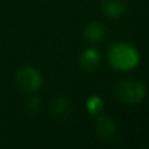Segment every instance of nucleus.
I'll return each instance as SVG.
<instances>
[{"instance_id": "nucleus-1", "label": "nucleus", "mask_w": 149, "mask_h": 149, "mask_svg": "<svg viewBox=\"0 0 149 149\" xmlns=\"http://www.w3.org/2000/svg\"><path fill=\"white\" fill-rule=\"evenodd\" d=\"M107 62L114 70L128 72L137 67L140 62V55L132 45L127 42H116L109 49Z\"/></svg>"}, {"instance_id": "nucleus-10", "label": "nucleus", "mask_w": 149, "mask_h": 149, "mask_svg": "<svg viewBox=\"0 0 149 149\" xmlns=\"http://www.w3.org/2000/svg\"><path fill=\"white\" fill-rule=\"evenodd\" d=\"M28 107H29V110L34 111V113L39 111V109H41V101L37 100V98H31L28 102Z\"/></svg>"}, {"instance_id": "nucleus-9", "label": "nucleus", "mask_w": 149, "mask_h": 149, "mask_svg": "<svg viewBox=\"0 0 149 149\" xmlns=\"http://www.w3.org/2000/svg\"><path fill=\"white\" fill-rule=\"evenodd\" d=\"M85 107H86V111L93 116H97L102 113L103 110V100L100 97V95H90L86 100V103H85Z\"/></svg>"}, {"instance_id": "nucleus-7", "label": "nucleus", "mask_w": 149, "mask_h": 149, "mask_svg": "<svg viewBox=\"0 0 149 149\" xmlns=\"http://www.w3.org/2000/svg\"><path fill=\"white\" fill-rule=\"evenodd\" d=\"M127 5L124 0H103L102 12L110 18H119L126 13Z\"/></svg>"}, {"instance_id": "nucleus-2", "label": "nucleus", "mask_w": 149, "mask_h": 149, "mask_svg": "<svg viewBox=\"0 0 149 149\" xmlns=\"http://www.w3.org/2000/svg\"><path fill=\"white\" fill-rule=\"evenodd\" d=\"M115 97L126 105H136L140 103L147 95V88L144 84L136 80H124L116 84Z\"/></svg>"}, {"instance_id": "nucleus-8", "label": "nucleus", "mask_w": 149, "mask_h": 149, "mask_svg": "<svg viewBox=\"0 0 149 149\" xmlns=\"http://www.w3.org/2000/svg\"><path fill=\"white\" fill-rule=\"evenodd\" d=\"M52 114L56 119H60V120H64L70 116L71 111H72V107H71V103L67 98L64 97H59L52 102L51 106Z\"/></svg>"}, {"instance_id": "nucleus-4", "label": "nucleus", "mask_w": 149, "mask_h": 149, "mask_svg": "<svg viewBox=\"0 0 149 149\" xmlns=\"http://www.w3.org/2000/svg\"><path fill=\"white\" fill-rule=\"evenodd\" d=\"M84 38L90 43H101L107 37V28L102 22L93 21L84 28Z\"/></svg>"}, {"instance_id": "nucleus-3", "label": "nucleus", "mask_w": 149, "mask_h": 149, "mask_svg": "<svg viewBox=\"0 0 149 149\" xmlns=\"http://www.w3.org/2000/svg\"><path fill=\"white\" fill-rule=\"evenodd\" d=\"M16 82L24 92L34 93L41 89L43 77L37 68L31 67V65H26V67L21 68L16 74Z\"/></svg>"}, {"instance_id": "nucleus-5", "label": "nucleus", "mask_w": 149, "mask_h": 149, "mask_svg": "<svg viewBox=\"0 0 149 149\" xmlns=\"http://www.w3.org/2000/svg\"><path fill=\"white\" fill-rule=\"evenodd\" d=\"M116 131V124L110 116L107 115H97L95 119V134L102 139H110L114 136Z\"/></svg>"}, {"instance_id": "nucleus-6", "label": "nucleus", "mask_w": 149, "mask_h": 149, "mask_svg": "<svg viewBox=\"0 0 149 149\" xmlns=\"http://www.w3.org/2000/svg\"><path fill=\"white\" fill-rule=\"evenodd\" d=\"M101 64V55L97 49L94 47H89V49L84 50L80 56V65L82 70L86 72H93L95 71Z\"/></svg>"}]
</instances>
